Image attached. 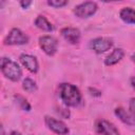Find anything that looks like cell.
I'll return each mask as SVG.
<instances>
[{
	"mask_svg": "<svg viewBox=\"0 0 135 135\" xmlns=\"http://www.w3.org/2000/svg\"><path fill=\"white\" fill-rule=\"evenodd\" d=\"M59 96L61 101L66 107H78L82 101V95L80 90L70 83V82H63L59 84Z\"/></svg>",
	"mask_w": 135,
	"mask_h": 135,
	"instance_id": "6da1fadb",
	"label": "cell"
},
{
	"mask_svg": "<svg viewBox=\"0 0 135 135\" xmlns=\"http://www.w3.org/2000/svg\"><path fill=\"white\" fill-rule=\"evenodd\" d=\"M0 68L3 76L11 81L16 82L22 77V70L19 66V64L7 57L1 58Z\"/></svg>",
	"mask_w": 135,
	"mask_h": 135,
	"instance_id": "7a4b0ae2",
	"label": "cell"
},
{
	"mask_svg": "<svg viewBox=\"0 0 135 135\" xmlns=\"http://www.w3.org/2000/svg\"><path fill=\"white\" fill-rule=\"evenodd\" d=\"M30 41V37L18 27H13L3 39L4 45H22Z\"/></svg>",
	"mask_w": 135,
	"mask_h": 135,
	"instance_id": "3957f363",
	"label": "cell"
},
{
	"mask_svg": "<svg viewBox=\"0 0 135 135\" xmlns=\"http://www.w3.org/2000/svg\"><path fill=\"white\" fill-rule=\"evenodd\" d=\"M98 9V5L95 1H84L79 4H77L73 8V13L76 17L85 19L92 17Z\"/></svg>",
	"mask_w": 135,
	"mask_h": 135,
	"instance_id": "277c9868",
	"label": "cell"
},
{
	"mask_svg": "<svg viewBox=\"0 0 135 135\" xmlns=\"http://www.w3.org/2000/svg\"><path fill=\"white\" fill-rule=\"evenodd\" d=\"M38 43H39L40 49L47 56H54L58 51V40L51 35L40 36Z\"/></svg>",
	"mask_w": 135,
	"mask_h": 135,
	"instance_id": "5b68a950",
	"label": "cell"
},
{
	"mask_svg": "<svg viewBox=\"0 0 135 135\" xmlns=\"http://www.w3.org/2000/svg\"><path fill=\"white\" fill-rule=\"evenodd\" d=\"M95 131L97 135H121L116 126L103 118H99L95 122Z\"/></svg>",
	"mask_w": 135,
	"mask_h": 135,
	"instance_id": "8992f818",
	"label": "cell"
},
{
	"mask_svg": "<svg viewBox=\"0 0 135 135\" xmlns=\"http://www.w3.org/2000/svg\"><path fill=\"white\" fill-rule=\"evenodd\" d=\"M114 44V41L110 37H97L90 41L89 47L96 54H101L109 51Z\"/></svg>",
	"mask_w": 135,
	"mask_h": 135,
	"instance_id": "52a82bcc",
	"label": "cell"
},
{
	"mask_svg": "<svg viewBox=\"0 0 135 135\" xmlns=\"http://www.w3.org/2000/svg\"><path fill=\"white\" fill-rule=\"evenodd\" d=\"M44 123L51 130L57 135H66L69 133V128L68 126L60 119H56L55 117L45 115L44 116Z\"/></svg>",
	"mask_w": 135,
	"mask_h": 135,
	"instance_id": "ba28073f",
	"label": "cell"
},
{
	"mask_svg": "<svg viewBox=\"0 0 135 135\" xmlns=\"http://www.w3.org/2000/svg\"><path fill=\"white\" fill-rule=\"evenodd\" d=\"M60 34L63 37V39L71 44H77L80 42L81 33L77 27H72V26L63 27L60 30Z\"/></svg>",
	"mask_w": 135,
	"mask_h": 135,
	"instance_id": "9c48e42d",
	"label": "cell"
},
{
	"mask_svg": "<svg viewBox=\"0 0 135 135\" xmlns=\"http://www.w3.org/2000/svg\"><path fill=\"white\" fill-rule=\"evenodd\" d=\"M19 60L21 64L31 73H37L39 70V63L37 61V58L30 54H21L19 56Z\"/></svg>",
	"mask_w": 135,
	"mask_h": 135,
	"instance_id": "30bf717a",
	"label": "cell"
},
{
	"mask_svg": "<svg viewBox=\"0 0 135 135\" xmlns=\"http://www.w3.org/2000/svg\"><path fill=\"white\" fill-rule=\"evenodd\" d=\"M124 56V51L121 47H116L104 59V64L107 66H111V65H115L116 63H118Z\"/></svg>",
	"mask_w": 135,
	"mask_h": 135,
	"instance_id": "8fae6325",
	"label": "cell"
},
{
	"mask_svg": "<svg viewBox=\"0 0 135 135\" xmlns=\"http://www.w3.org/2000/svg\"><path fill=\"white\" fill-rule=\"evenodd\" d=\"M114 113H115L116 117H118L123 123H126L128 126H134L135 124V117L132 115V113L130 111L128 112L126 109L118 107L115 109Z\"/></svg>",
	"mask_w": 135,
	"mask_h": 135,
	"instance_id": "7c38bea8",
	"label": "cell"
},
{
	"mask_svg": "<svg viewBox=\"0 0 135 135\" xmlns=\"http://www.w3.org/2000/svg\"><path fill=\"white\" fill-rule=\"evenodd\" d=\"M119 17L126 23L135 24V9L130 6L122 7L119 12Z\"/></svg>",
	"mask_w": 135,
	"mask_h": 135,
	"instance_id": "4fadbf2b",
	"label": "cell"
},
{
	"mask_svg": "<svg viewBox=\"0 0 135 135\" xmlns=\"http://www.w3.org/2000/svg\"><path fill=\"white\" fill-rule=\"evenodd\" d=\"M34 24L36 25V27H38L44 32H53L54 31V25L46 19V17H44L42 15H38L36 17Z\"/></svg>",
	"mask_w": 135,
	"mask_h": 135,
	"instance_id": "5bb4252c",
	"label": "cell"
},
{
	"mask_svg": "<svg viewBox=\"0 0 135 135\" xmlns=\"http://www.w3.org/2000/svg\"><path fill=\"white\" fill-rule=\"evenodd\" d=\"M22 89L27 93H34L37 91V83L32 78H25L22 81Z\"/></svg>",
	"mask_w": 135,
	"mask_h": 135,
	"instance_id": "9a60e30c",
	"label": "cell"
},
{
	"mask_svg": "<svg viewBox=\"0 0 135 135\" xmlns=\"http://www.w3.org/2000/svg\"><path fill=\"white\" fill-rule=\"evenodd\" d=\"M14 99H15L16 103L19 105V108H20L21 110L26 111V112L31 111L32 107H31V104L28 103V101H27L23 96H21V95H14Z\"/></svg>",
	"mask_w": 135,
	"mask_h": 135,
	"instance_id": "2e32d148",
	"label": "cell"
},
{
	"mask_svg": "<svg viewBox=\"0 0 135 135\" xmlns=\"http://www.w3.org/2000/svg\"><path fill=\"white\" fill-rule=\"evenodd\" d=\"M47 5L52 6V7H55V8H60V7H63L68 4V1L65 0H50L46 2Z\"/></svg>",
	"mask_w": 135,
	"mask_h": 135,
	"instance_id": "e0dca14e",
	"label": "cell"
},
{
	"mask_svg": "<svg viewBox=\"0 0 135 135\" xmlns=\"http://www.w3.org/2000/svg\"><path fill=\"white\" fill-rule=\"evenodd\" d=\"M129 110L132 113V115L135 117V97L130 99V101H129Z\"/></svg>",
	"mask_w": 135,
	"mask_h": 135,
	"instance_id": "ac0fdd59",
	"label": "cell"
},
{
	"mask_svg": "<svg viewBox=\"0 0 135 135\" xmlns=\"http://www.w3.org/2000/svg\"><path fill=\"white\" fill-rule=\"evenodd\" d=\"M89 91L91 92V95H93V96H100L101 95V92L96 90L95 88H89Z\"/></svg>",
	"mask_w": 135,
	"mask_h": 135,
	"instance_id": "d6986e66",
	"label": "cell"
},
{
	"mask_svg": "<svg viewBox=\"0 0 135 135\" xmlns=\"http://www.w3.org/2000/svg\"><path fill=\"white\" fill-rule=\"evenodd\" d=\"M32 1H20V6L22 7V8H27L30 5H32Z\"/></svg>",
	"mask_w": 135,
	"mask_h": 135,
	"instance_id": "ffe728a7",
	"label": "cell"
},
{
	"mask_svg": "<svg viewBox=\"0 0 135 135\" xmlns=\"http://www.w3.org/2000/svg\"><path fill=\"white\" fill-rule=\"evenodd\" d=\"M130 84H131V86L135 90V76H134V77H132V78L130 79Z\"/></svg>",
	"mask_w": 135,
	"mask_h": 135,
	"instance_id": "44dd1931",
	"label": "cell"
},
{
	"mask_svg": "<svg viewBox=\"0 0 135 135\" xmlns=\"http://www.w3.org/2000/svg\"><path fill=\"white\" fill-rule=\"evenodd\" d=\"M8 135H23L22 133H20V132H18V131H12Z\"/></svg>",
	"mask_w": 135,
	"mask_h": 135,
	"instance_id": "7402d4cb",
	"label": "cell"
},
{
	"mask_svg": "<svg viewBox=\"0 0 135 135\" xmlns=\"http://www.w3.org/2000/svg\"><path fill=\"white\" fill-rule=\"evenodd\" d=\"M131 58H132V60H133V61H134V62H135V54H133V55H132V57H131Z\"/></svg>",
	"mask_w": 135,
	"mask_h": 135,
	"instance_id": "603a6c76",
	"label": "cell"
},
{
	"mask_svg": "<svg viewBox=\"0 0 135 135\" xmlns=\"http://www.w3.org/2000/svg\"><path fill=\"white\" fill-rule=\"evenodd\" d=\"M1 132H2L1 134H2V135H4V130H3V127H1Z\"/></svg>",
	"mask_w": 135,
	"mask_h": 135,
	"instance_id": "cb8c5ba5",
	"label": "cell"
}]
</instances>
